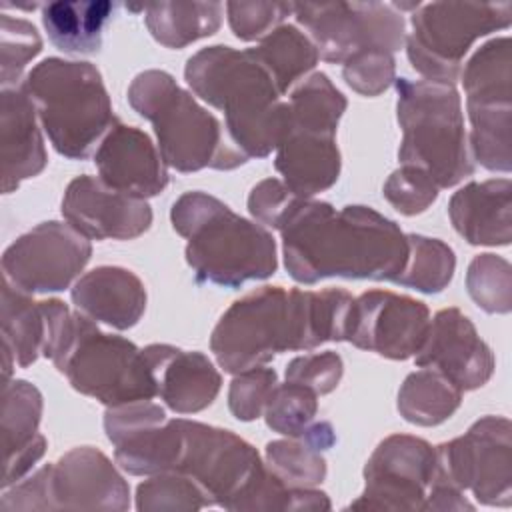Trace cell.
<instances>
[{"label": "cell", "mask_w": 512, "mask_h": 512, "mask_svg": "<svg viewBox=\"0 0 512 512\" xmlns=\"http://www.w3.org/2000/svg\"><path fill=\"white\" fill-rule=\"evenodd\" d=\"M2 340L10 344L18 366L26 368L38 360L46 342V314L42 302L28 292L2 280Z\"/></svg>", "instance_id": "cell-31"}, {"label": "cell", "mask_w": 512, "mask_h": 512, "mask_svg": "<svg viewBox=\"0 0 512 512\" xmlns=\"http://www.w3.org/2000/svg\"><path fill=\"white\" fill-rule=\"evenodd\" d=\"M288 274L300 284L324 278L390 280L402 274L410 244L400 226L370 206L298 198L280 224Z\"/></svg>", "instance_id": "cell-1"}, {"label": "cell", "mask_w": 512, "mask_h": 512, "mask_svg": "<svg viewBox=\"0 0 512 512\" xmlns=\"http://www.w3.org/2000/svg\"><path fill=\"white\" fill-rule=\"evenodd\" d=\"M36 116V106L24 84L2 88L0 144L4 194L14 192L22 180L38 176L46 168L48 156Z\"/></svg>", "instance_id": "cell-22"}, {"label": "cell", "mask_w": 512, "mask_h": 512, "mask_svg": "<svg viewBox=\"0 0 512 512\" xmlns=\"http://www.w3.org/2000/svg\"><path fill=\"white\" fill-rule=\"evenodd\" d=\"M114 12V4L96 2H48L42 6V24L50 42L66 54H94L102 46V30Z\"/></svg>", "instance_id": "cell-28"}, {"label": "cell", "mask_w": 512, "mask_h": 512, "mask_svg": "<svg viewBox=\"0 0 512 512\" xmlns=\"http://www.w3.org/2000/svg\"><path fill=\"white\" fill-rule=\"evenodd\" d=\"M206 506L204 492L184 474H152L136 488V508L140 512H194Z\"/></svg>", "instance_id": "cell-37"}, {"label": "cell", "mask_w": 512, "mask_h": 512, "mask_svg": "<svg viewBox=\"0 0 512 512\" xmlns=\"http://www.w3.org/2000/svg\"><path fill=\"white\" fill-rule=\"evenodd\" d=\"M100 180L122 194L150 198L168 186V170L150 136L116 122L94 152Z\"/></svg>", "instance_id": "cell-20"}, {"label": "cell", "mask_w": 512, "mask_h": 512, "mask_svg": "<svg viewBox=\"0 0 512 512\" xmlns=\"http://www.w3.org/2000/svg\"><path fill=\"white\" fill-rule=\"evenodd\" d=\"M292 12L308 30L318 56L332 64H344L364 50L394 54L406 42V20L392 4L292 2Z\"/></svg>", "instance_id": "cell-13"}, {"label": "cell", "mask_w": 512, "mask_h": 512, "mask_svg": "<svg viewBox=\"0 0 512 512\" xmlns=\"http://www.w3.org/2000/svg\"><path fill=\"white\" fill-rule=\"evenodd\" d=\"M396 116L402 128V166L424 170L438 188H450L474 174L464 130L462 102L454 84L396 78Z\"/></svg>", "instance_id": "cell-9"}, {"label": "cell", "mask_w": 512, "mask_h": 512, "mask_svg": "<svg viewBox=\"0 0 512 512\" xmlns=\"http://www.w3.org/2000/svg\"><path fill=\"white\" fill-rule=\"evenodd\" d=\"M430 326L424 302L390 290H368L354 298L346 342L390 360L416 356Z\"/></svg>", "instance_id": "cell-17"}, {"label": "cell", "mask_w": 512, "mask_h": 512, "mask_svg": "<svg viewBox=\"0 0 512 512\" xmlns=\"http://www.w3.org/2000/svg\"><path fill=\"white\" fill-rule=\"evenodd\" d=\"M250 50L270 74L280 94H286L288 88L308 74L320 58L312 40L292 24L278 26Z\"/></svg>", "instance_id": "cell-32"}, {"label": "cell", "mask_w": 512, "mask_h": 512, "mask_svg": "<svg viewBox=\"0 0 512 512\" xmlns=\"http://www.w3.org/2000/svg\"><path fill=\"white\" fill-rule=\"evenodd\" d=\"M276 384V370L266 366H256L240 374H234V380L230 382L228 390L230 412L242 422H252L260 418Z\"/></svg>", "instance_id": "cell-39"}, {"label": "cell", "mask_w": 512, "mask_h": 512, "mask_svg": "<svg viewBox=\"0 0 512 512\" xmlns=\"http://www.w3.org/2000/svg\"><path fill=\"white\" fill-rule=\"evenodd\" d=\"M318 412V394L306 386L284 382L276 384L266 408L264 420L270 430L288 438L302 436L312 424Z\"/></svg>", "instance_id": "cell-36"}, {"label": "cell", "mask_w": 512, "mask_h": 512, "mask_svg": "<svg viewBox=\"0 0 512 512\" xmlns=\"http://www.w3.org/2000/svg\"><path fill=\"white\" fill-rule=\"evenodd\" d=\"M438 474L458 490H470L486 506L512 504V424L484 416L466 434L436 446Z\"/></svg>", "instance_id": "cell-14"}, {"label": "cell", "mask_w": 512, "mask_h": 512, "mask_svg": "<svg viewBox=\"0 0 512 512\" xmlns=\"http://www.w3.org/2000/svg\"><path fill=\"white\" fill-rule=\"evenodd\" d=\"M152 38L166 48H184L212 36L222 22L220 2H154L140 6Z\"/></svg>", "instance_id": "cell-29"}, {"label": "cell", "mask_w": 512, "mask_h": 512, "mask_svg": "<svg viewBox=\"0 0 512 512\" xmlns=\"http://www.w3.org/2000/svg\"><path fill=\"white\" fill-rule=\"evenodd\" d=\"M170 220L188 240L184 254L198 282L238 288L248 280L270 278L278 268L272 234L216 196L198 190L182 194L172 204Z\"/></svg>", "instance_id": "cell-6"}, {"label": "cell", "mask_w": 512, "mask_h": 512, "mask_svg": "<svg viewBox=\"0 0 512 512\" xmlns=\"http://www.w3.org/2000/svg\"><path fill=\"white\" fill-rule=\"evenodd\" d=\"M352 294L342 288L286 290L262 286L236 300L218 320L210 350L228 374L264 366L280 352L346 340Z\"/></svg>", "instance_id": "cell-2"}, {"label": "cell", "mask_w": 512, "mask_h": 512, "mask_svg": "<svg viewBox=\"0 0 512 512\" xmlns=\"http://www.w3.org/2000/svg\"><path fill=\"white\" fill-rule=\"evenodd\" d=\"M120 466L132 476L184 474L208 506L230 512H254L270 478V468L244 438L186 418H166L140 432L122 448Z\"/></svg>", "instance_id": "cell-3"}, {"label": "cell", "mask_w": 512, "mask_h": 512, "mask_svg": "<svg viewBox=\"0 0 512 512\" xmlns=\"http://www.w3.org/2000/svg\"><path fill=\"white\" fill-rule=\"evenodd\" d=\"M156 376L158 396L178 414L208 408L222 386V376L202 352H186L170 344L142 348Z\"/></svg>", "instance_id": "cell-21"}, {"label": "cell", "mask_w": 512, "mask_h": 512, "mask_svg": "<svg viewBox=\"0 0 512 512\" xmlns=\"http://www.w3.org/2000/svg\"><path fill=\"white\" fill-rule=\"evenodd\" d=\"M90 240L68 222H42L16 238L2 254L4 278L28 294L60 292L84 270Z\"/></svg>", "instance_id": "cell-16"}, {"label": "cell", "mask_w": 512, "mask_h": 512, "mask_svg": "<svg viewBox=\"0 0 512 512\" xmlns=\"http://www.w3.org/2000/svg\"><path fill=\"white\" fill-rule=\"evenodd\" d=\"M344 374V362L336 352L304 354L288 362L286 382L300 384L316 392L318 396L330 394Z\"/></svg>", "instance_id": "cell-43"}, {"label": "cell", "mask_w": 512, "mask_h": 512, "mask_svg": "<svg viewBox=\"0 0 512 512\" xmlns=\"http://www.w3.org/2000/svg\"><path fill=\"white\" fill-rule=\"evenodd\" d=\"M336 442L328 422H314L302 436L266 444V466L288 488H314L326 478L322 450Z\"/></svg>", "instance_id": "cell-27"}, {"label": "cell", "mask_w": 512, "mask_h": 512, "mask_svg": "<svg viewBox=\"0 0 512 512\" xmlns=\"http://www.w3.org/2000/svg\"><path fill=\"white\" fill-rule=\"evenodd\" d=\"M298 198L300 196H296L282 180L266 178L252 188L248 196V212L258 224L278 230Z\"/></svg>", "instance_id": "cell-44"}, {"label": "cell", "mask_w": 512, "mask_h": 512, "mask_svg": "<svg viewBox=\"0 0 512 512\" xmlns=\"http://www.w3.org/2000/svg\"><path fill=\"white\" fill-rule=\"evenodd\" d=\"M130 488L110 458L92 448H72L56 464L4 492L0 510H128Z\"/></svg>", "instance_id": "cell-10"}, {"label": "cell", "mask_w": 512, "mask_h": 512, "mask_svg": "<svg viewBox=\"0 0 512 512\" xmlns=\"http://www.w3.org/2000/svg\"><path fill=\"white\" fill-rule=\"evenodd\" d=\"M76 308L96 322L128 330L146 310L142 280L120 266H98L86 272L72 288Z\"/></svg>", "instance_id": "cell-25"}, {"label": "cell", "mask_w": 512, "mask_h": 512, "mask_svg": "<svg viewBox=\"0 0 512 512\" xmlns=\"http://www.w3.org/2000/svg\"><path fill=\"white\" fill-rule=\"evenodd\" d=\"M346 106L344 94L330 78L324 72H316L290 94L288 130L336 136Z\"/></svg>", "instance_id": "cell-33"}, {"label": "cell", "mask_w": 512, "mask_h": 512, "mask_svg": "<svg viewBox=\"0 0 512 512\" xmlns=\"http://www.w3.org/2000/svg\"><path fill=\"white\" fill-rule=\"evenodd\" d=\"M436 476V448L416 436L392 434L368 458L364 466V492L348 508L426 512Z\"/></svg>", "instance_id": "cell-15"}, {"label": "cell", "mask_w": 512, "mask_h": 512, "mask_svg": "<svg viewBox=\"0 0 512 512\" xmlns=\"http://www.w3.org/2000/svg\"><path fill=\"white\" fill-rule=\"evenodd\" d=\"M130 106L152 122L164 162L178 172L234 170L248 158L218 118L164 70H144L128 86Z\"/></svg>", "instance_id": "cell-7"}, {"label": "cell", "mask_w": 512, "mask_h": 512, "mask_svg": "<svg viewBox=\"0 0 512 512\" xmlns=\"http://www.w3.org/2000/svg\"><path fill=\"white\" fill-rule=\"evenodd\" d=\"M470 298L488 314H508L512 310V266L498 254H478L466 272Z\"/></svg>", "instance_id": "cell-35"}, {"label": "cell", "mask_w": 512, "mask_h": 512, "mask_svg": "<svg viewBox=\"0 0 512 512\" xmlns=\"http://www.w3.org/2000/svg\"><path fill=\"white\" fill-rule=\"evenodd\" d=\"M2 40H0V64H2V88H12L22 84V72L26 64L40 54L42 38L34 24L22 18H12L2 14Z\"/></svg>", "instance_id": "cell-38"}, {"label": "cell", "mask_w": 512, "mask_h": 512, "mask_svg": "<svg viewBox=\"0 0 512 512\" xmlns=\"http://www.w3.org/2000/svg\"><path fill=\"white\" fill-rule=\"evenodd\" d=\"M46 342L42 356L68 378L74 390L106 406L158 396L154 370L134 342L102 332L92 318L72 312L62 300H42Z\"/></svg>", "instance_id": "cell-4"}, {"label": "cell", "mask_w": 512, "mask_h": 512, "mask_svg": "<svg viewBox=\"0 0 512 512\" xmlns=\"http://www.w3.org/2000/svg\"><path fill=\"white\" fill-rule=\"evenodd\" d=\"M462 76L470 116V154L490 172H510L512 62L510 38H492L466 62Z\"/></svg>", "instance_id": "cell-12"}, {"label": "cell", "mask_w": 512, "mask_h": 512, "mask_svg": "<svg viewBox=\"0 0 512 512\" xmlns=\"http://www.w3.org/2000/svg\"><path fill=\"white\" fill-rule=\"evenodd\" d=\"M226 12L234 36L250 42L282 26L292 14V2H226Z\"/></svg>", "instance_id": "cell-42"}, {"label": "cell", "mask_w": 512, "mask_h": 512, "mask_svg": "<svg viewBox=\"0 0 512 512\" xmlns=\"http://www.w3.org/2000/svg\"><path fill=\"white\" fill-rule=\"evenodd\" d=\"M462 404V390L432 368L406 376L398 390L400 416L416 426H438Z\"/></svg>", "instance_id": "cell-30"}, {"label": "cell", "mask_w": 512, "mask_h": 512, "mask_svg": "<svg viewBox=\"0 0 512 512\" xmlns=\"http://www.w3.org/2000/svg\"><path fill=\"white\" fill-rule=\"evenodd\" d=\"M494 354L476 326L458 308H444L430 320L428 334L416 354L418 368H432L456 388L476 390L494 372Z\"/></svg>", "instance_id": "cell-18"}, {"label": "cell", "mask_w": 512, "mask_h": 512, "mask_svg": "<svg viewBox=\"0 0 512 512\" xmlns=\"http://www.w3.org/2000/svg\"><path fill=\"white\" fill-rule=\"evenodd\" d=\"M22 84L54 150L66 158L92 156L118 122L102 74L90 62L46 58Z\"/></svg>", "instance_id": "cell-8"}, {"label": "cell", "mask_w": 512, "mask_h": 512, "mask_svg": "<svg viewBox=\"0 0 512 512\" xmlns=\"http://www.w3.org/2000/svg\"><path fill=\"white\" fill-rule=\"evenodd\" d=\"M410 244L408 262L394 284L414 288L424 294L442 292L456 270V256L452 248L438 240L422 234H406Z\"/></svg>", "instance_id": "cell-34"}, {"label": "cell", "mask_w": 512, "mask_h": 512, "mask_svg": "<svg viewBox=\"0 0 512 512\" xmlns=\"http://www.w3.org/2000/svg\"><path fill=\"white\" fill-rule=\"evenodd\" d=\"M512 182H470L452 194L448 216L454 230L474 246H508L512 240Z\"/></svg>", "instance_id": "cell-24"}, {"label": "cell", "mask_w": 512, "mask_h": 512, "mask_svg": "<svg viewBox=\"0 0 512 512\" xmlns=\"http://www.w3.org/2000/svg\"><path fill=\"white\" fill-rule=\"evenodd\" d=\"M438 186L434 180L416 166H400L384 182V198L404 216L424 212L436 198Z\"/></svg>", "instance_id": "cell-40"}, {"label": "cell", "mask_w": 512, "mask_h": 512, "mask_svg": "<svg viewBox=\"0 0 512 512\" xmlns=\"http://www.w3.org/2000/svg\"><path fill=\"white\" fill-rule=\"evenodd\" d=\"M42 418V394L26 380L2 384V444L4 476L2 488H10L26 476L46 452V438L38 432Z\"/></svg>", "instance_id": "cell-23"}, {"label": "cell", "mask_w": 512, "mask_h": 512, "mask_svg": "<svg viewBox=\"0 0 512 512\" xmlns=\"http://www.w3.org/2000/svg\"><path fill=\"white\" fill-rule=\"evenodd\" d=\"M276 170L282 182L300 198H312L332 188L340 176L336 136L288 130L276 148Z\"/></svg>", "instance_id": "cell-26"}, {"label": "cell", "mask_w": 512, "mask_h": 512, "mask_svg": "<svg viewBox=\"0 0 512 512\" xmlns=\"http://www.w3.org/2000/svg\"><path fill=\"white\" fill-rule=\"evenodd\" d=\"M192 92L224 112L226 132L246 158H266L288 132V102L252 50L208 46L188 58Z\"/></svg>", "instance_id": "cell-5"}, {"label": "cell", "mask_w": 512, "mask_h": 512, "mask_svg": "<svg viewBox=\"0 0 512 512\" xmlns=\"http://www.w3.org/2000/svg\"><path fill=\"white\" fill-rule=\"evenodd\" d=\"M344 82L362 96H378L396 80L394 54L386 50H364L342 66Z\"/></svg>", "instance_id": "cell-41"}, {"label": "cell", "mask_w": 512, "mask_h": 512, "mask_svg": "<svg viewBox=\"0 0 512 512\" xmlns=\"http://www.w3.org/2000/svg\"><path fill=\"white\" fill-rule=\"evenodd\" d=\"M406 54L418 74L454 84L470 46L512 22V2H430L412 12Z\"/></svg>", "instance_id": "cell-11"}, {"label": "cell", "mask_w": 512, "mask_h": 512, "mask_svg": "<svg viewBox=\"0 0 512 512\" xmlns=\"http://www.w3.org/2000/svg\"><path fill=\"white\" fill-rule=\"evenodd\" d=\"M62 216L88 240H132L152 224V208L146 200L112 190L88 174L68 184Z\"/></svg>", "instance_id": "cell-19"}]
</instances>
